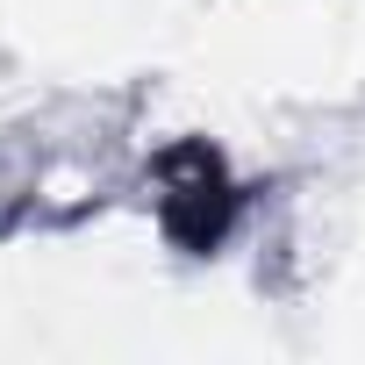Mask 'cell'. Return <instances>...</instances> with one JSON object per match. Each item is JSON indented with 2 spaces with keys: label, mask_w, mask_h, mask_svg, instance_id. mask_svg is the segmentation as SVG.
I'll return each instance as SVG.
<instances>
[{
  "label": "cell",
  "mask_w": 365,
  "mask_h": 365,
  "mask_svg": "<svg viewBox=\"0 0 365 365\" xmlns=\"http://www.w3.org/2000/svg\"><path fill=\"white\" fill-rule=\"evenodd\" d=\"M179 172H187V179H172V194H165V222H172V237H187L194 251H208V244L230 230L237 194H230V179H222L215 150H201V143L179 150Z\"/></svg>",
  "instance_id": "6da1fadb"
}]
</instances>
